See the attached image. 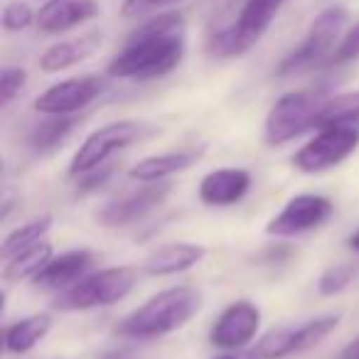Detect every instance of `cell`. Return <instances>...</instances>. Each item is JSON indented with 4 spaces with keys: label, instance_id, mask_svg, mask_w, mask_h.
<instances>
[{
    "label": "cell",
    "instance_id": "6da1fadb",
    "mask_svg": "<svg viewBox=\"0 0 359 359\" xmlns=\"http://www.w3.org/2000/svg\"><path fill=\"white\" fill-rule=\"evenodd\" d=\"M185 47V18L180 13H165L130 32L106 72L114 79H158L182 62Z\"/></svg>",
    "mask_w": 359,
    "mask_h": 359
},
{
    "label": "cell",
    "instance_id": "7a4b0ae2",
    "mask_svg": "<svg viewBox=\"0 0 359 359\" xmlns=\"http://www.w3.org/2000/svg\"><path fill=\"white\" fill-rule=\"evenodd\" d=\"M202 308V295L192 285H172L160 290L140 308L116 325V334L126 339H155L185 327Z\"/></svg>",
    "mask_w": 359,
    "mask_h": 359
},
{
    "label": "cell",
    "instance_id": "3957f363",
    "mask_svg": "<svg viewBox=\"0 0 359 359\" xmlns=\"http://www.w3.org/2000/svg\"><path fill=\"white\" fill-rule=\"evenodd\" d=\"M135 285V269L130 266H114L86 273L74 285L60 290L55 298V310L62 313H79V310L109 308L123 300Z\"/></svg>",
    "mask_w": 359,
    "mask_h": 359
},
{
    "label": "cell",
    "instance_id": "277c9868",
    "mask_svg": "<svg viewBox=\"0 0 359 359\" xmlns=\"http://www.w3.org/2000/svg\"><path fill=\"white\" fill-rule=\"evenodd\" d=\"M347 20L349 13L342 6H330L323 13H318V18L310 22L303 42L278 65V74L288 76L295 74V72L313 69V67H327L330 57L337 50L339 40L344 35Z\"/></svg>",
    "mask_w": 359,
    "mask_h": 359
},
{
    "label": "cell",
    "instance_id": "5b68a950",
    "mask_svg": "<svg viewBox=\"0 0 359 359\" xmlns=\"http://www.w3.org/2000/svg\"><path fill=\"white\" fill-rule=\"evenodd\" d=\"M285 0H246L236 20L210 37L212 57H239L264 37Z\"/></svg>",
    "mask_w": 359,
    "mask_h": 359
},
{
    "label": "cell",
    "instance_id": "8992f818",
    "mask_svg": "<svg viewBox=\"0 0 359 359\" xmlns=\"http://www.w3.org/2000/svg\"><path fill=\"white\" fill-rule=\"evenodd\" d=\"M325 101H327V94L320 89L283 94L266 116V143L283 145L288 140H295L298 135H303L305 130L315 128V118H318V111L323 109Z\"/></svg>",
    "mask_w": 359,
    "mask_h": 359
},
{
    "label": "cell",
    "instance_id": "52a82bcc",
    "mask_svg": "<svg viewBox=\"0 0 359 359\" xmlns=\"http://www.w3.org/2000/svg\"><path fill=\"white\" fill-rule=\"evenodd\" d=\"M148 133V126L138 123V121H116V123L101 126L94 133L86 135L84 143L79 145V150L72 158L69 175L81 177L89 170L101 168L111 155H116L118 150H126L128 145H133L135 140H140Z\"/></svg>",
    "mask_w": 359,
    "mask_h": 359
},
{
    "label": "cell",
    "instance_id": "ba28073f",
    "mask_svg": "<svg viewBox=\"0 0 359 359\" xmlns=\"http://www.w3.org/2000/svg\"><path fill=\"white\" fill-rule=\"evenodd\" d=\"M359 148V128L349 126H327L318 128V135L303 145L293 155V168L300 172H325L330 168H337L339 163L349 158Z\"/></svg>",
    "mask_w": 359,
    "mask_h": 359
},
{
    "label": "cell",
    "instance_id": "9c48e42d",
    "mask_svg": "<svg viewBox=\"0 0 359 359\" xmlns=\"http://www.w3.org/2000/svg\"><path fill=\"white\" fill-rule=\"evenodd\" d=\"M334 205L323 195H298L288 200V205L266 224V234L288 239L300 236L305 231H313L323 226L332 217Z\"/></svg>",
    "mask_w": 359,
    "mask_h": 359
},
{
    "label": "cell",
    "instance_id": "30bf717a",
    "mask_svg": "<svg viewBox=\"0 0 359 359\" xmlns=\"http://www.w3.org/2000/svg\"><path fill=\"white\" fill-rule=\"evenodd\" d=\"M172 187L168 182H145L140 190L128 192V195L118 197V200L106 202L101 210H96V222L106 229H121V226H130L135 222L145 219L153 210H158L170 195Z\"/></svg>",
    "mask_w": 359,
    "mask_h": 359
},
{
    "label": "cell",
    "instance_id": "8fae6325",
    "mask_svg": "<svg viewBox=\"0 0 359 359\" xmlns=\"http://www.w3.org/2000/svg\"><path fill=\"white\" fill-rule=\"evenodd\" d=\"M106 84L101 76L86 74L65 79L60 84H52L47 91H42L35 99V111L45 116H69L76 111H84L91 101H96L104 94Z\"/></svg>",
    "mask_w": 359,
    "mask_h": 359
},
{
    "label": "cell",
    "instance_id": "7c38bea8",
    "mask_svg": "<svg viewBox=\"0 0 359 359\" xmlns=\"http://www.w3.org/2000/svg\"><path fill=\"white\" fill-rule=\"evenodd\" d=\"M261 327V310L251 300H236L229 308L222 310V315L212 325L210 339L219 349H236L246 347L256 337Z\"/></svg>",
    "mask_w": 359,
    "mask_h": 359
},
{
    "label": "cell",
    "instance_id": "4fadbf2b",
    "mask_svg": "<svg viewBox=\"0 0 359 359\" xmlns=\"http://www.w3.org/2000/svg\"><path fill=\"white\" fill-rule=\"evenodd\" d=\"M94 266V254L86 249H74L67 254L52 256V261L32 278L35 288L40 290H65L69 285H74L76 280H81Z\"/></svg>",
    "mask_w": 359,
    "mask_h": 359
},
{
    "label": "cell",
    "instance_id": "5bb4252c",
    "mask_svg": "<svg viewBox=\"0 0 359 359\" xmlns=\"http://www.w3.org/2000/svg\"><path fill=\"white\" fill-rule=\"evenodd\" d=\"M251 187V175L241 168L212 170L200 182V200L207 207H231L246 197Z\"/></svg>",
    "mask_w": 359,
    "mask_h": 359
},
{
    "label": "cell",
    "instance_id": "9a60e30c",
    "mask_svg": "<svg viewBox=\"0 0 359 359\" xmlns=\"http://www.w3.org/2000/svg\"><path fill=\"white\" fill-rule=\"evenodd\" d=\"M96 15H99L96 0H47L37 13V27L50 35H60L94 20Z\"/></svg>",
    "mask_w": 359,
    "mask_h": 359
},
{
    "label": "cell",
    "instance_id": "2e32d148",
    "mask_svg": "<svg viewBox=\"0 0 359 359\" xmlns=\"http://www.w3.org/2000/svg\"><path fill=\"white\" fill-rule=\"evenodd\" d=\"M202 256H205V249L197 244H190V241L165 244L145 259L143 271L148 276H175L197 266L202 261Z\"/></svg>",
    "mask_w": 359,
    "mask_h": 359
},
{
    "label": "cell",
    "instance_id": "e0dca14e",
    "mask_svg": "<svg viewBox=\"0 0 359 359\" xmlns=\"http://www.w3.org/2000/svg\"><path fill=\"white\" fill-rule=\"evenodd\" d=\"M101 47V32H89L84 37H74V40L57 42V45L47 47L40 57V69L47 74L55 72H65L69 67L79 65V62L89 60L96 50Z\"/></svg>",
    "mask_w": 359,
    "mask_h": 359
},
{
    "label": "cell",
    "instance_id": "ac0fdd59",
    "mask_svg": "<svg viewBox=\"0 0 359 359\" xmlns=\"http://www.w3.org/2000/svg\"><path fill=\"white\" fill-rule=\"evenodd\" d=\"M197 160L195 150H175V153H160L143 158L130 168V177L138 182H163L175 172H182Z\"/></svg>",
    "mask_w": 359,
    "mask_h": 359
},
{
    "label": "cell",
    "instance_id": "d6986e66",
    "mask_svg": "<svg viewBox=\"0 0 359 359\" xmlns=\"http://www.w3.org/2000/svg\"><path fill=\"white\" fill-rule=\"evenodd\" d=\"M52 327V318L47 313H37L30 318H22L6 327V349L13 354H25L45 339Z\"/></svg>",
    "mask_w": 359,
    "mask_h": 359
},
{
    "label": "cell",
    "instance_id": "ffe728a7",
    "mask_svg": "<svg viewBox=\"0 0 359 359\" xmlns=\"http://www.w3.org/2000/svg\"><path fill=\"white\" fill-rule=\"evenodd\" d=\"M52 261V244L47 239L22 249L20 254L11 256L3 266V278L6 280H22L35 278L42 269Z\"/></svg>",
    "mask_w": 359,
    "mask_h": 359
},
{
    "label": "cell",
    "instance_id": "44dd1931",
    "mask_svg": "<svg viewBox=\"0 0 359 359\" xmlns=\"http://www.w3.org/2000/svg\"><path fill=\"white\" fill-rule=\"evenodd\" d=\"M327 126H349V128H359V91L327 96L323 109L318 111L315 128H327Z\"/></svg>",
    "mask_w": 359,
    "mask_h": 359
},
{
    "label": "cell",
    "instance_id": "7402d4cb",
    "mask_svg": "<svg viewBox=\"0 0 359 359\" xmlns=\"http://www.w3.org/2000/svg\"><path fill=\"white\" fill-rule=\"evenodd\" d=\"M337 325H339V315H323V318L308 320V323L298 325V327H290V337H288L290 354L318 347L325 337H330L337 330Z\"/></svg>",
    "mask_w": 359,
    "mask_h": 359
},
{
    "label": "cell",
    "instance_id": "603a6c76",
    "mask_svg": "<svg viewBox=\"0 0 359 359\" xmlns=\"http://www.w3.org/2000/svg\"><path fill=\"white\" fill-rule=\"evenodd\" d=\"M50 229H52V215H42V217H37V219H32V222H27V224L18 226V229H13L11 234L3 239V246H0V256H3V261H8L11 256L20 254V251L27 249V246L42 241Z\"/></svg>",
    "mask_w": 359,
    "mask_h": 359
},
{
    "label": "cell",
    "instance_id": "cb8c5ba5",
    "mask_svg": "<svg viewBox=\"0 0 359 359\" xmlns=\"http://www.w3.org/2000/svg\"><path fill=\"white\" fill-rule=\"evenodd\" d=\"M74 128V121L67 116H52L45 123H37L27 135V143L35 153H52L57 145L65 143V138Z\"/></svg>",
    "mask_w": 359,
    "mask_h": 359
},
{
    "label": "cell",
    "instance_id": "d4e9b609",
    "mask_svg": "<svg viewBox=\"0 0 359 359\" xmlns=\"http://www.w3.org/2000/svg\"><path fill=\"white\" fill-rule=\"evenodd\" d=\"M357 276V269L352 264H334L330 269L323 271L318 280V290L320 295H339L342 290L349 288V283Z\"/></svg>",
    "mask_w": 359,
    "mask_h": 359
},
{
    "label": "cell",
    "instance_id": "484cf974",
    "mask_svg": "<svg viewBox=\"0 0 359 359\" xmlns=\"http://www.w3.org/2000/svg\"><path fill=\"white\" fill-rule=\"evenodd\" d=\"M32 22H37V15L32 13V8L27 6L25 0H13L3 11V27L8 32H20L25 27H30Z\"/></svg>",
    "mask_w": 359,
    "mask_h": 359
},
{
    "label": "cell",
    "instance_id": "4316f807",
    "mask_svg": "<svg viewBox=\"0 0 359 359\" xmlns=\"http://www.w3.org/2000/svg\"><path fill=\"white\" fill-rule=\"evenodd\" d=\"M357 60H359V22L354 27H349V30L342 35L337 50H334L332 57H330L327 67H342V65H349V62H357Z\"/></svg>",
    "mask_w": 359,
    "mask_h": 359
},
{
    "label": "cell",
    "instance_id": "83f0119b",
    "mask_svg": "<svg viewBox=\"0 0 359 359\" xmlns=\"http://www.w3.org/2000/svg\"><path fill=\"white\" fill-rule=\"evenodd\" d=\"M25 84H27V72L22 67H6V69L0 72V101H3V106L11 104Z\"/></svg>",
    "mask_w": 359,
    "mask_h": 359
},
{
    "label": "cell",
    "instance_id": "f1b7e54d",
    "mask_svg": "<svg viewBox=\"0 0 359 359\" xmlns=\"http://www.w3.org/2000/svg\"><path fill=\"white\" fill-rule=\"evenodd\" d=\"M111 175H114V165H101V168H96V170H89V172H84L79 177V190L81 192L96 190L99 185H104Z\"/></svg>",
    "mask_w": 359,
    "mask_h": 359
},
{
    "label": "cell",
    "instance_id": "f546056e",
    "mask_svg": "<svg viewBox=\"0 0 359 359\" xmlns=\"http://www.w3.org/2000/svg\"><path fill=\"white\" fill-rule=\"evenodd\" d=\"M163 3H170V0H123L121 6V15L123 18H140L145 13H150L153 8L163 6Z\"/></svg>",
    "mask_w": 359,
    "mask_h": 359
},
{
    "label": "cell",
    "instance_id": "4dcf8cb0",
    "mask_svg": "<svg viewBox=\"0 0 359 359\" xmlns=\"http://www.w3.org/2000/svg\"><path fill=\"white\" fill-rule=\"evenodd\" d=\"M339 359H359V337H354L352 342L339 352Z\"/></svg>",
    "mask_w": 359,
    "mask_h": 359
},
{
    "label": "cell",
    "instance_id": "1f68e13d",
    "mask_svg": "<svg viewBox=\"0 0 359 359\" xmlns=\"http://www.w3.org/2000/svg\"><path fill=\"white\" fill-rule=\"evenodd\" d=\"M347 244H349V249L359 251V229H357V231H354V234H352V236H349V241H347Z\"/></svg>",
    "mask_w": 359,
    "mask_h": 359
},
{
    "label": "cell",
    "instance_id": "d6a6232c",
    "mask_svg": "<svg viewBox=\"0 0 359 359\" xmlns=\"http://www.w3.org/2000/svg\"><path fill=\"white\" fill-rule=\"evenodd\" d=\"M215 359H244V357H239V354H222V357H215Z\"/></svg>",
    "mask_w": 359,
    "mask_h": 359
}]
</instances>
